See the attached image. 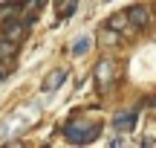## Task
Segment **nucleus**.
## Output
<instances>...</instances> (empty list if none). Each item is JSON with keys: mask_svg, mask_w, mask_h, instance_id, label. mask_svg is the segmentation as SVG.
<instances>
[{"mask_svg": "<svg viewBox=\"0 0 156 148\" xmlns=\"http://www.w3.org/2000/svg\"><path fill=\"white\" fill-rule=\"evenodd\" d=\"M64 79H67V70H55V73H49V76H46V81H44V90H46V93L58 90Z\"/></svg>", "mask_w": 156, "mask_h": 148, "instance_id": "6", "label": "nucleus"}, {"mask_svg": "<svg viewBox=\"0 0 156 148\" xmlns=\"http://www.w3.org/2000/svg\"><path fill=\"white\" fill-rule=\"evenodd\" d=\"M147 20H151V12H147V6H133V9H130V23H133L136 29H145Z\"/></svg>", "mask_w": 156, "mask_h": 148, "instance_id": "5", "label": "nucleus"}, {"mask_svg": "<svg viewBox=\"0 0 156 148\" xmlns=\"http://www.w3.org/2000/svg\"><path fill=\"white\" fill-rule=\"evenodd\" d=\"M75 6H78V0H64L61 15H64V17H67V15H73V12H75Z\"/></svg>", "mask_w": 156, "mask_h": 148, "instance_id": "9", "label": "nucleus"}, {"mask_svg": "<svg viewBox=\"0 0 156 148\" xmlns=\"http://www.w3.org/2000/svg\"><path fill=\"white\" fill-rule=\"evenodd\" d=\"M113 73H116V64H113L110 58H104V61L98 64V70H95V79H98V84L107 87V84L113 81Z\"/></svg>", "mask_w": 156, "mask_h": 148, "instance_id": "3", "label": "nucleus"}, {"mask_svg": "<svg viewBox=\"0 0 156 148\" xmlns=\"http://www.w3.org/2000/svg\"><path fill=\"white\" fill-rule=\"evenodd\" d=\"M55 3H58V6H64V0H55Z\"/></svg>", "mask_w": 156, "mask_h": 148, "instance_id": "11", "label": "nucleus"}, {"mask_svg": "<svg viewBox=\"0 0 156 148\" xmlns=\"http://www.w3.org/2000/svg\"><path fill=\"white\" fill-rule=\"evenodd\" d=\"M44 6H46V0H32V3H29V9H32V12H41Z\"/></svg>", "mask_w": 156, "mask_h": 148, "instance_id": "10", "label": "nucleus"}, {"mask_svg": "<svg viewBox=\"0 0 156 148\" xmlns=\"http://www.w3.org/2000/svg\"><path fill=\"white\" fill-rule=\"evenodd\" d=\"M87 50H90V38H81V41H78V44L73 46V52H75V55H84Z\"/></svg>", "mask_w": 156, "mask_h": 148, "instance_id": "8", "label": "nucleus"}, {"mask_svg": "<svg viewBox=\"0 0 156 148\" xmlns=\"http://www.w3.org/2000/svg\"><path fill=\"white\" fill-rule=\"evenodd\" d=\"M26 32H29L26 20H12V23H6V29H3V35H6V38L12 41V44H20Z\"/></svg>", "mask_w": 156, "mask_h": 148, "instance_id": "2", "label": "nucleus"}, {"mask_svg": "<svg viewBox=\"0 0 156 148\" xmlns=\"http://www.w3.org/2000/svg\"><path fill=\"white\" fill-rule=\"evenodd\" d=\"M133 125H136V110L116 113V119H113V128H116V131H133Z\"/></svg>", "mask_w": 156, "mask_h": 148, "instance_id": "4", "label": "nucleus"}, {"mask_svg": "<svg viewBox=\"0 0 156 148\" xmlns=\"http://www.w3.org/2000/svg\"><path fill=\"white\" fill-rule=\"evenodd\" d=\"M127 17H130V15H127ZM127 17H124V15H116V17H110V23H107V26H110V29H119V26H122V29H124Z\"/></svg>", "mask_w": 156, "mask_h": 148, "instance_id": "7", "label": "nucleus"}, {"mask_svg": "<svg viewBox=\"0 0 156 148\" xmlns=\"http://www.w3.org/2000/svg\"><path fill=\"white\" fill-rule=\"evenodd\" d=\"M64 134H67L69 142L81 145V142H93L95 137L101 134V125L98 122H84V119H73L67 128H64Z\"/></svg>", "mask_w": 156, "mask_h": 148, "instance_id": "1", "label": "nucleus"}]
</instances>
